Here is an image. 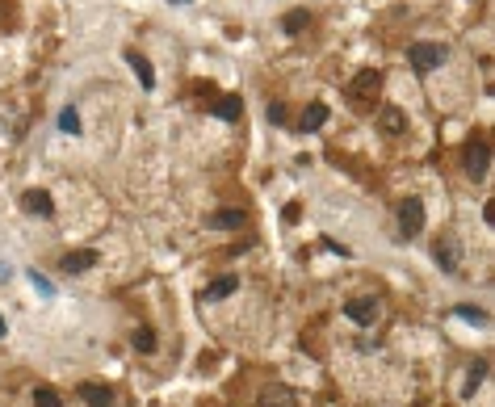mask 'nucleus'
Here are the masks:
<instances>
[{
    "mask_svg": "<svg viewBox=\"0 0 495 407\" xmlns=\"http://www.w3.org/2000/svg\"><path fill=\"white\" fill-rule=\"evenodd\" d=\"M21 206H26L30 215H42V219H50V215H55V201H50V193H46V189H26V193H21Z\"/></svg>",
    "mask_w": 495,
    "mask_h": 407,
    "instance_id": "5",
    "label": "nucleus"
},
{
    "mask_svg": "<svg viewBox=\"0 0 495 407\" xmlns=\"http://www.w3.org/2000/svg\"><path fill=\"white\" fill-rule=\"evenodd\" d=\"M168 5H189V0H168Z\"/></svg>",
    "mask_w": 495,
    "mask_h": 407,
    "instance_id": "25",
    "label": "nucleus"
},
{
    "mask_svg": "<svg viewBox=\"0 0 495 407\" xmlns=\"http://www.w3.org/2000/svg\"><path fill=\"white\" fill-rule=\"evenodd\" d=\"M9 273H13V269H9V265H0V281H9Z\"/></svg>",
    "mask_w": 495,
    "mask_h": 407,
    "instance_id": "24",
    "label": "nucleus"
},
{
    "mask_svg": "<svg viewBox=\"0 0 495 407\" xmlns=\"http://www.w3.org/2000/svg\"><path fill=\"white\" fill-rule=\"evenodd\" d=\"M130 344H135V348H139V353H155V332H151V328H139V332H135V340H130Z\"/></svg>",
    "mask_w": 495,
    "mask_h": 407,
    "instance_id": "19",
    "label": "nucleus"
},
{
    "mask_svg": "<svg viewBox=\"0 0 495 407\" xmlns=\"http://www.w3.org/2000/svg\"><path fill=\"white\" fill-rule=\"evenodd\" d=\"M34 407H64V399H59V390L38 386V390H34Z\"/></svg>",
    "mask_w": 495,
    "mask_h": 407,
    "instance_id": "16",
    "label": "nucleus"
},
{
    "mask_svg": "<svg viewBox=\"0 0 495 407\" xmlns=\"http://www.w3.org/2000/svg\"><path fill=\"white\" fill-rule=\"evenodd\" d=\"M436 261H441L445 273H458V244H454V239H441V244H436Z\"/></svg>",
    "mask_w": 495,
    "mask_h": 407,
    "instance_id": "11",
    "label": "nucleus"
},
{
    "mask_svg": "<svg viewBox=\"0 0 495 407\" xmlns=\"http://www.w3.org/2000/svg\"><path fill=\"white\" fill-rule=\"evenodd\" d=\"M458 315H462V319H470V324H487V319H491L487 311H478V307H474V302H462Z\"/></svg>",
    "mask_w": 495,
    "mask_h": 407,
    "instance_id": "21",
    "label": "nucleus"
},
{
    "mask_svg": "<svg viewBox=\"0 0 495 407\" xmlns=\"http://www.w3.org/2000/svg\"><path fill=\"white\" fill-rule=\"evenodd\" d=\"M244 223V210H218L210 215V227H240Z\"/></svg>",
    "mask_w": 495,
    "mask_h": 407,
    "instance_id": "15",
    "label": "nucleus"
},
{
    "mask_svg": "<svg viewBox=\"0 0 495 407\" xmlns=\"http://www.w3.org/2000/svg\"><path fill=\"white\" fill-rule=\"evenodd\" d=\"M80 399L88 407H114V390L101 386V382H80Z\"/></svg>",
    "mask_w": 495,
    "mask_h": 407,
    "instance_id": "7",
    "label": "nucleus"
},
{
    "mask_svg": "<svg viewBox=\"0 0 495 407\" xmlns=\"http://www.w3.org/2000/svg\"><path fill=\"white\" fill-rule=\"evenodd\" d=\"M399 231L403 235H420L424 231V201L420 197H407L399 206Z\"/></svg>",
    "mask_w": 495,
    "mask_h": 407,
    "instance_id": "3",
    "label": "nucleus"
},
{
    "mask_svg": "<svg viewBox=\"0 0 495 407\" xmlns=\"http://www.w3.org/2000/svg\"><path fill=\"white\" fill-rule=\"evenodd\" d=\"M323 122H327V106H323V101H311L307 114H302V130H319Z\"/></svg>",
    "mask_w": 495,
    "mask_h": 407,
    "instance_id": "12",
    "label": "nucleus"
},
{
    "mask_svg": "<svg viewBox=\"0 0 495 407\" xmlns=\"http://www.w3.org/2000/svg\"><path fill=\"white\" fill-rule=\"evenodd\" d=\"M214 114L223 118V122H235V118L244 114V101H240V97H223V101L214 106Z\"/></svg>",
    "mask_w": 495,
    "mask_h": 407,
    "instance_id": "14",
    "label": "nucleus"
},
{
    "mask_svg": "<svg viewBox=\"0 0 495 407\" xmlns=\"http://www.w3.org/2000/svg\"><path fill=\"white\" fill-rule=\"evenodd\" d=\"M260 407H294V395L286 386H273V390L260 395Z\"/></svg>",
    "mask_w": 495,
    "mask_h": 407,
    "instance_id": "13",
    "label": "nucleus"
},
{
    "mask_svg": "<svg viewBox=\"0 0 495 407\" xmlns=\"http://www.w3.org/2000/svg\"><path fill=\"white\" fill-rule=\"evenodd\" d=\"M30 281H34V290H38V294H46V298H55V286H50V281H46L42 273H30Z\"/></svg>",
    "mask_w": 495,
    "mask_h": 407,
    "instance_id": "22",
    "label": "nucleus"
},
{
    "mask_svg": "<svg viewBox=\"0 0 495 407\" xmlns=\"http://www.w3.org/2000/svg\"><path fill=\"white\" fill-rule=\"evenodd\" d=\"M0 340H5V319H0Z\"/></svg>",
    "mask_w": 495,
    "mask_h": 407,
    "instance_id": "26",
    "label": "nucleus"
},
{
    "mask_svg": "<svg viewBox=\"0 0 495 407\" xmlns=\"http://www.w3.org/2000/svg\"><path fill=\"white\" fill-rule=\"evenodd\" d=\"M97 261H101L97 252H93V248H84V252H68L59 269H64V273H88V269H97Z\"/></svg>",
    "mask_w": 495,
    "mask_h": 407,
    "instance_id": "6",
    "label": "nucleus"
},
{
    "mask_svg": "<svg viewBox=\"0 0 495 407\" xmlns=\"http://www.w3.org/2000/svg\"><path fill=\"white\" fill-rule=\"evenodd\" d=\"M235 290H240V277H235V273H227V277H218V281H210V286H206L202 302H218V298H227V294H235Z\"/></svg>",
    "mask_w": 495,
    "mask_h": 407,
    "instance_id": "8",
    "label": "nucleus"
},
{
    "mask_svg": "<svg viewBox=\"0 0 495 407\" xmlns=\"http://www.w3.org/2000/svg\"><path fill=\"white\" fill-rule=\"evenodd\" d=\"M407 59H411L416 72H436V68H441V59H445V50L436 46V42H416V46L407 50Z\"/></svg>",
    "mask_w": 495,
    "mask_h": 407,
    "instance_id": "1",
    "label": "nucleus"
},
{
    "mask_svg": "<svg viewBox=\"0 0 495 407\" xmlns=\"http://www.w3.org/2000/svg\"><path fill=\"white\" fill-rule=\"evenodd\" d=\"M344 315H349L353 324L369 328V324L378 319V302H373V298H349V302H344Z\"/></svg>",
    "mask_w": 495,
    "mask_h": 407,
    "instance_id": "4",
    "label": "nucleus"
},
{
    "mask_svg": "<svg viewBox=\"0 0 495 407\" xmlns=\"http://www.w3.org/2000/svg\"><path fill=\"white\" fill-rule=\"evenodd\" d=\"M59 130H68V135H80V114H76V106H68V110L59 114Z\"/></svg>",
    "mask_w": 495,
    "mask_h": 407,
    "instance_id": "18",
    "label": "nucleus"
},
{
    "mask_svg": "<svg viewBox=\"0 0 495 407\" xmlns=\"http://www.w3.org/2000/svg\"><path fill=\"white\" fill-rule=\"evenodd\" d=\"M269 122L282 126V122H286V106H269Z\"/></svg>",
    "mask_w": 495,
    "mask_h": 407,
    "instance_id": "23",
    "label": "nucleus"
},
{
    "mask_svg": "<svg viewBox=\"0 0 495 407\" xmlns=\"http://www.w3.org/2000/svg\"><path fill=\"white\" fill-rule=\"evenodd\" d=\"M282 30H286V34H302V30H307V13H302V9H294V13H286V21H282Z\"/></svg>",
    "mask_w": 495,
    "mask_h": 407,
    "instance_id": "17",
    "label": "nucleus"
},
{
    "mask_svg": "<svg viewBox=\"0 0 495 407\" xmlns=\"http://www.w3.org/2000/svg\"><path fill=\"white\" fill-rule=\"evenodd\" d=\"M126 63L139 72V84H143V88H155V72H151L147 55H139V50H126Z\"/></svg>",
    "mask_w": 495,
    "mask_h": 407,
    "instance_id": "9",
    "label": "nucleus"
},
{
    "mask_svg": "<svg viewBox=\"0 0 495 407\" xmlns=\"http://www.w3.org/2000/svg\"><path fill=\"white\" fill-rule=\"evenodd\" d=\"M378 122H382V130H391V135H399V130H403V114H399V110H382V118H378Z\"/></svg>",
    "mask_w": 495,
    "mask_h": 407,
    "instance_id": "20",
    "label": "nucleus"
},
{
    "mask_svg": "<svg viewBox=\"0 0 495 407\" xmlns=\"http://www.w3.org/2000/svg\"><path fill=\"white\" fill-rule=\"evenodd\" d=\"M378 88H382V72H361V76L353 80V97H361V101L373 97Z\"/></svg>",
    "mask_w": 495,
    "mask_h": 407,
    "instance_id": "10",
    "label": "nucleus"
},
{
    "mask_svg": "<svg viewBox=\"0 0 495 407\" xmlns=\"http://www.w3.org/2000/svg\"><path fill=\"white\" fill-rule=\"evenodd\" d=\"M462 160H466V172H470L474 181H483V177H487V168H491V147H487L483 139H474V143H466Z\"/></svg>",
    "mask_w": 495,
    "mask_h": 407,
    "instance_id": "2",
    "label": "nucleus"
}]
</instances>
